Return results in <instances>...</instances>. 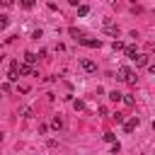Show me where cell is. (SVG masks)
<instances>
[{"label":"cell","mask_w":155,"mask_h":155,"mask_svg":"<svg viewBox=\"0 0 155 155\" xmlns=\"http://www.w3.org/2000/svg\"><path fill=\"white\" fill-rule=\"evenodd\" d=\"M119 78H121V80H126L128 85H136V80H138V78H136V73H133L131 68H126V65H121V68H119Z\"/></svg>","instance_id":"1"},{"label":"cell","mask_w":155,"mask_h":155,"mask_svg":"<svg viewBox=\"0 0 155 155\" xmlns=\"http://www.w3.org/2000/svg\"><path fill=\"white\" fill-rule=\"evenodd\" d=\"M80 44H82V46H87V48H99V46H102V41H99V39H80Z\"/></svg>","instance_id":"2"},{"label":"cell","mask_w":155,"mask_h":155,"mask_svg":"<svg viewBox=\"0 0 155 155\" xmlns=\"http://www.w3.org/2000/svg\"><path fill=\"white\" fill-rule=\"evenodd\" d=\"M80 65H82V70H87V73H94V70H97L94 61H90V58H82V61H80Z\"/></svg>","instance_id":"3"},{"label":"cell","mask_w":155,"mask_h":155,"mask_svg":"<svg viewBox=\"0 0 155 155\" xmlns=\"http://www.w3.org/2000/svg\"><path fill=\"white\" fill-rule=\"evenodd\" d=\"M17 65H19V63H17V61H12L10 73H7V80H10V82H15V80H17V75H19V73H17Z\"/></svg>","instance_id":"4"},{"label":"cell","mask_w":155,"mask_h":155,"mask_svg":"<svg viewBox=\"0 0 155 155\" xmlns=\"http://www.w3.org/2000/svg\"><path fill=\"white\" fill-rule=\"evenodd\" d=\"M138 124H140V119H138V116H133L131 121H126V124H124V131H126V133H131V131H133Z\"/></svg>","instance_id":"5"},{"label":"cell","mask_w":155,"mask_h":155,"mask_svg":"<svg viewBox=\"0 0 155 155\" xmlns=\"http://www.w3.org/2000/svg\"><path fill=\"white\" fill-rule=\"evenodd\" d=\"M104 31H107V34H111V36H116V34H119V27H114L109 19H104Z\"/></svg>","instance_id":"6"},{"label":"cell","mask_w":155,"mask_h":155,"mask_svg":"<svg viewBox=\"0 0 155 155\" xmlns=\"http://www.w3.org/2000/svg\"><path fill=\"white\" fill-rule=\"evenodd\" d=\"M133 61H136V65H138V68H143V65H148V56H145V53H138V56H136Z\"/></svg>","instance_id":"7"},{"label":"cell","mask_w":155,"mask_h":155,"mask_svg":"<svg viewBox=\"0 0 155 155\" xmlns=\"http://www.w3.org/2000/svg\"><path fill=\"white\" fill-rule=\"evenodd\" d=\"M68 34H70V36H73L75 41H80V39H82V31H80L78 27H70V29H68Z\"/></svg>","instance_id":"8"},{"label":"cell","mask_w":155,"mask_h":155,"mask_svg":"<svg viewBox=\"0 0 155 155\" xmlns=\"http://www.w3.org/2000/svg\"><path fill=\"white\" fill-rule=\"evenodd\" d=\"M124 51H126V58H128V61H133V58L138 56V51H136V46H126Z\"/></svg>","instance_id":"9"},{"label":"cell","mask_w":155,"mask_h":155,"mask_svg":"<svg viewBox=\"0 0 155 155\" xmlns=\"http://www.w3.org/2000/svg\"><path fill=\"white\" fill-rule=\"evenodd\" d=\"M24 63H27V65H31V63H36V53H31V51H27V53H24Z\"/></svg>","instance_id":"10"},{"label":"cell","mask_w":155,"mask_h":155,"mask_svg":"<svg viewBox=\"0 0 155 155\" xmlns=\"http://www.w3.org/2000/svg\"><path fill=\"white\" fill-rule=\"evenodd\" d=\"M111 48H114V51H124V48H126V44H124V41H119V39H114Z\"/></svg>","instance_id":"11"},{"label":"cell","mask_w":155,"mask_h":155,"mask_svg":"<svg viewBox=\"0 0 155 155\" xmlns=\"http://www.w3.org/2000/svg\"><path fill=\"white\" fill-rule=\"evenodd\" d=\"M19 5H22L24 10H31V7H34V0H19Z\"/></svg>","instance_id":"12"},{"label":"cell","mask_w":155,"mask_h":155,"mask_svg":"<svg viewBox=\"0 0 155 155\" xmlns=\"http://www.w3.org/2000/svg\"><path fill=\"white\" fill-rule=\"evenodd\" d=\"M7 24H10V19H7L5 15H0V31H2V29H7Z\"/></svg>","instance_id":"13"},{"label":"cell","mask_w":155,"mask_h":155,"mask_svg":"<svg viewBox=\"0 0 155 155\" xmlns=\"http://www.w3.org/2000/svg\"><path fill=\"white\" fill-rule=\"evenodd\" d=\"M87 12H90V7H87V5H80V7H78V15H80V17H85Z\"/></svg>","instance_id":"14"},{"label":"cell","mask_w":155,"mask_h":155,"mask_svg":"<svg viewBox=\"0 0 155 155\" xmlns=\"http://www.w3.org/2000/svg\"><path fill=\"white\" fill-rule=\"evenodd\" d=\"M109 99H111V102H119V99H121V92H116V90L109 92Z\"/></svg>","instance_id":"15"},{"label":"cell","mask_w":155,"mask_h":155,"mask_svg":"<svg viewBox=\"0 0 155 155\" xmlns=\"http://www.w3.org/2000/svg\"><path fill=\"white\" fill-rule=\"evenodd\" d=\"M53 128H63V119H61V116L53 119Z\"/></svg>","instance_id":"16"},{"label":"cell","mask_w":155,"mask_h":155,"mask_svg":"<svg viewBox=\"0 0 155 155\" xmlns=\"http://www.w3.org/2000/svg\"><path fill=\"white\" fill-rule=\"evenodd\" d=\"M104 140H109V143H114V140H116V136H114V133H104Z\"/></svg>","instance_id":"17"},{"label":"cell","mask_w":155,"mask_h":155,"mask_svg":"<svg viewBox=\"0 0 155 155\" xmlns=\"http://www.w3.org/2000/svg\"><path fill=\"white\" fill-rule=\"evenodd\" d=\"M111 119H114V121H116V124H121V121H124V116H121V114H119V111H116V114H114V116H111Z\"/></svg>","instance_id":"18"},{"label":"cell","mask_w":155,"mask_h":155,"mask_svg":"<svg viewBox=\"0 0 155 155\" xmlns=\"http://www.w3.org/2000/svg\"><path fill=\"white\" fill-rule=\"evenodd\" d=\"M119 150H121V145H119V143H111V153H114V155H116V153H119Z\"/></svg>","instance_id":"19"},{"label":"cell","mask_w":155,"mask_h":155,"mask_svg":"<svg viewBox=\"0 0 155 155\" xmlns=\"http://www.w3.org/2000/svg\"><path fill=\"white\" fill-rule=\"evenodd\" d=\"M0 5H5V7H12V5H15V0H0Z\"/></svg>","instance_id":"20"}]
</instances>
